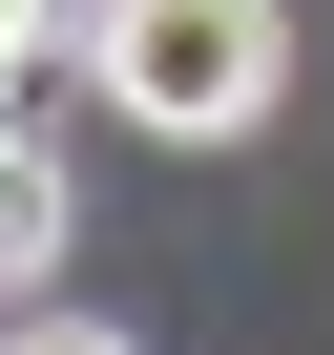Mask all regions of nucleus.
Segmentation results:
<instances>
[{"label":"nucleus","instance_id":"1","mask_svg":"<svg viewBox=\"0 0 334 355\" xmlns=\"http://www.w3.org/2000/svg\"><path fill=\"white\" fill-rule=\"evenodd\" d=\"M84 84L146 146H230L292 84V0H84Z\"/></svg>","mask_w":334,"mask_h":355},{"label":"nucleus","instance_id":"2","mask_svg":"<svg viewBox=\"0 0 334 355\" xmlns=\"http://www.w3.org/2000/svg\"><path fill=\"white\" fill-rule=\"evenodd\" d=\"M63 230H84V209H63V167H42V146H0V293H42Z\"/></svg>","mask_w":334,"mask_h":355},{"label":"nucleus","instance_id":"3","mask_svg":"<svg viewBox=\"0 0 334 355\" xmlns=\"http://www.w3.org/2000/svg\"><path fill=\"white\" fill-rule=\"evenodd\" d=\"M42 42H84V0H0V63H42Z\"/></svg>","mask_w":334,"mask_h":355},{"label":"nucleus","instance_id":"4","mask_svg":"<svg viewBox=\"0 0 334 355\" xmlns=\"http://www.w3.org/2000/svg\"><path fill=\"white\" fill-rule=\"evenodd\" d=\"M21 355H125V334H21Z\"/></svg>","mask_w":334,"mask_h":355},{"label":"nucleus","instance_id":"5","mask_svg":"<svg viewBox=\"0 0 334 355\" xmlns=\"http://www.w3.org/2000/svg\"><path fill=\"white\" fill-rule=\"evenodd\" d=\"M0 146H21V63H0Z\"/></svg>","mask_w":334,"mask_h":355}]
</instances>
